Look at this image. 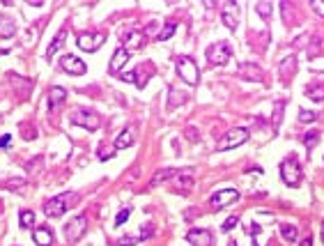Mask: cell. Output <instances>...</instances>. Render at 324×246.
<instances>
[{
	"instance_id": "ba28073f",
	"label": "cell",
	"mask_w": 324,
	"mask_h": 246,
	"mask_svg": "<svg viewBox=\"0 0 324 246\" xmlns=\"http://www.w3.org/2000/svg\"><path fill=\"white\" fill-rule=\"evenodd\" d=\"M235 200H239V191L237 189H219V191L211 196V207L214 209H223L228 205H233Z\"/></svg>"
},
{
	"instance_id": "d590c367",
	"label": "cell",
	"mask_w": 324,
	"mask_h": 246,
	"mask_svg": "<svg viewBox=\"0 0 324 246\" xmlns=\"http://www.w3.org/2000/svg\"><path fill=\"white\" fill-rule=\"evenodd\" d=\"M152 235H154V225H152V223H143V228H141V241L150 239Z\"/></svg>"
},
{
	"instance_id": "52a82bcc",
	"label": "cell",
	"mask_w": 324,
	"mask_h": 246,
	"mask_svg": "<svg viewBox=\"0 0 324 246\" xmlns=\"http://www.w3.org/2000/svg\"><path fill=\"white\" fill-rule=\"evenodd\" d=\"M85 232H87V216H85V214L74 216V219L65 225V237H67V241H71V244L81 239Z\"/></svg>"
},
{
	"instance_id": "ffe728a7",
	"label": "cell",
	"mask_w": 324,
	"mask_h": 246,
	"mask_svg": "<svg viewBox=\"0 0 324 246\" xmlns=\"http://www.w3.org/2000/svg\"><path fill=\"white\" fill-rule=\"evenodd\" d=\"M294 69H297V58H294V55H287V58H283L281 65H278V71H281V76L285 78V81L292 76V74H294Z\"/></svg>"
},
{
	"instance_id": "44dd1931",
	"label": "cell",
	"mask_w": 324,
	"mask_h": 246,
	"mask_svg": "<svg viewBox=\"0 0 324 246\" xmlns=\"http://www.w3.org/2000/svg\"><path fill=\"white\" fill-rule=\"evenodd\" d=\"M175 175H177V168H161V170H157L154 177L150 180V186H159L161 182H168L170 177H175Z\"/></svg>"
},
{
	"instance_id": "ee69618b",
	"label": "cell",
	"mask_w": 324,
	"mask_h": 246,
	"mask_svg": "<svg viewBox=\"0 0 324 246\" xmlns=\"http://www.w3.org/2000/svg\"><path fill=\"white\" fill-rule=\"evenodd\" d=\"M249 230H251V235H253V239H255V237H258V235H260V232H262V228H260L258 223H253V225H251Z\"/></svg>"
},
{
	"instance_id": "d6986e66",
	"label": "cell",
	"mask_w": 324,
	"mask_h": 246,
	"mask_svg": "<svg viewBox=\"0 0 324 246\" xmlns=\"http://www.w3.org/2000/svg\"><path fill=\"white\" fill-rule=\"evenodd\" d=\"M67 99V90L65 88H60V85H53V88L49 90V106H51V110H55L58 108L62 101Z\"/></svg>"
},
{
	"instance_id": "8992f818",
	"label": "cell",
	"mask_w": 324,
	"mask_h": 246,
	"mask_svg": "<svg viewBox=\"0 0 324 246\" xmlns=\"http://www.w3.org/2000/svg\"><path fill=\"white\" fill-rule=\"evenodd\" d=\"M251 132L249 129H244V127H235L230 132L223 134V138L219 141V150H233V148H239L244 143L249 141Z\"/></svg>"
},
{
	"instance_id": "ab89813d",
	"label": "cell",
	"mask_w": 324,
	"mask_h": 246,
	"mask_svg": "<svg viewBox=\"0 0 324 246\" xmlns=\"http://www.w3.org/2000/svg\"><path fill=\"white\" fill-rule=\"evenodd\" d=\"M310 7H313L315 14H319V17H324V0H315V3H310Z\"/></svg>"
},
{
	"instance_id": "2e32d148",
	"label": "cell",
	"mask_w": 324,
	"mask_h": 246,
	"mask_svg": "<svg viewBox=\"0 0 324 246\" xmlns=\"http://www.w3.org/2000/svg\"><path fill=\"white\" fill-rule=\"evenodd\" d=\"M33 239H35V244H37V246H51L55 241V237H53V230H51V228L39 225V228H35Z\"/></svg>"
},
{
	"instance_id": "3957f363",
	"label": "cell",
	"mask_w": 324,
	"mask_h": 246,
	"mask_svg": "<svg viewBox=\"0 0 324 246\" xmlns=\"http://www.w3.org/2000/svg\"><path fill=\"white\" fill-rule=\"evenodd\" d=\"M69 120H71V125L83 127L87 132H94V129H99V125H101L99 113H94V110H90V108H76L74 113L69 115Z\"/></svg>"
},
{
	"instance_id": "7dc6e473",
	"label": "cell",
	"mask_w": 324,
	"mask_h": 246,
	"mask_svg": "<svg viewBox=\"0 0 324 246\" xmlns=\"http://www.w3.org/2000/svg\"><path fill=\"white\" fill-rule=\"evenodd\" d=\"M30 5H33V7H42L44 0H30Z\"/></svg>"
},
{
	"instance_id": "7a4b0ae2",
	"label": "cell",
	"mask_w": 324,
	"mask_h": 246,
	"mask_svg": "<svg viewBox=\"0 0 324 246\" xmlns=\"http://www.w3.org/2000/svg\"><path fill=\"white\" fill-rule=\"evenodd\" d=\"M281 177L287 186H297L299 182L303 180V173H301V166H299V159L292 154V157L283 159L281 164Z\"/></svg>"
},
{
	"instance_id": "e575fe53",
	"label": "cell",
	"mask_w": 324,
	"mask_h": 246,
	"mask_svg": "<svg viewBox=\"0 0 324 246\" xmlns=\"http://www.w3.org/2000/svg\"><path fill=\"white\" fill-rule=\"evenodd\" d=\"M237 223H239V216H228L226 223L221 225V230H223V232H230L233 228H237Z\"/></svg>"
},
{
	"instance_id": "7c38bea8",
	"label": "cell",
	"mask_w": 324,
	"mask_h": 246,
	"mask_svg": "<svg viewBox=\"0 0 324 246\" xmlns=\"http://www.w3.org/2000/svg\"><path fill=\"white\" fill-rule=\"evenodd\" d=\"M221 21L228 30H237V23H239V5L237 3H226V5H223Z\"/></svg>"
},
{
	"instance_id": "30bf717a",
	"label": "cell",
	"mask_w": 324,
	"mask_h": 246,
	"mask_svg": "<svg viewBox=\"0 0 324 246\" xmlns=\"http://www.w3.org/2000/svg\"><path fill=\"white\" fill-rule=\"evenodd\" d=\"M60 67H62L67 74H71V76H83L87 71V65L81 58H76V55H62V58H60Z\"/></svg>"
},
{
	"instance_id": "7bdbcfd3",
	"label": "cell",
	"mask_w": 324,
	"mask_h": 246,
	"mask_svg": "<svg viewBox=\"0 0 324 246\" xmlns=\"http://www.w3.org/2000/svg\"><path fill=\"white\" fill-rule=\"evenodd\" d=\"M10 141H12V136H10V134H5V136L0 138V150H5L7 145H10Z\"/></svg>"
},
{
	"instance_id": "9c48e42d",
	"label": "cell",
	"mask_w": 324,
	"mask_h": 246,
	"mask_svg": "<svg viewBox=\"0 0 324 246\" xmlns=\"http://www.w3.org/2000/svg\"><path fill=\"white\" fill-rule=\"evenodd\" d=\"M103 42H106V37H103L101 33H81L78 35V39H76V44L81 46L83 51H97L103 46Z\"/></svg>"
},
{
	"instance_id": "f907efd6",
	"label": "cell",
	"mask_w": 324,
	"mask_h": 246,
	"mask_svg": "<svg viewBox=\"0 0 324 246\" xmlns=\"http://www.w3.org/2000/svg\"><path fill=\"white\" fill-rule=\"evenodd\" d=\"M251 246H260V244H258V241H255V239H253V244H251Z\"/></svg>"
},
{
	"instance_id": "8d00e7d4",
	"label": "cell",
	"mask_w": 324,
	"mask_h": 246,
	"mask_svg": "<svg viewBox=\"0 0 324 246\" xmlns=\"http://www.w3.org/2000/svg\"><path fill=\"white\" fill-rule=\"evenodd\" d=\"M184 136L189 138L191 143H198V141H200V136H198V129H195V127H186V129H184Z\"/></svg>"
},
{
	"instance_id": "681fc988",
	"label": "cell",
	"mask_w": 324,
	"mask_h": 246,
	"mask_svg": "<svg viewBox=\"0 0 324 246\" xmlns=\"http://www.w3.org/2000/svg\"><path fill=\"white\" fill-rule=\"evenodd\" d=\"M322 241H324V221H322Z\"/></svg>"
},
{
	"instance_id": "c3c4849f",
	"label": "cell",
	"mask_w": 324,
	"mask_h": 246,
	"mask_svg": "<svg viewBox=\"0 0 324 246\" xmlns=\"http://www.w3.org/2000/svg\"><path fill=\"white\" fill-rule=\"evenodd\" d=\"M228 246H239V244H237L235 239H230V241H228Z\"/></svg>"
},
{
	"instance_id": "603a6c76",
	"label": "cell",
	"mask_w": 324,
	"mask_h": 246,
	"mask_svg": "<svg viewBox=\"0 0 324 246\" xmlns=\"http://www.w3.org/2000/svg\"><path fill=\"white\" fill-rule=\"evenodd\" d=\"M17 35V23L12 19H0V37L3 39H10Z\"/></svg>"
},
{
	"instance_id": "1f68e13d",
	"label": "cell",
	"mask_w": 324,
	"mask_h": 246,
	"mask_svg": "<svg viewBox=\"0 0 324 246\" xmlns=\"http://www.w3.org/2000/svg\"><path fill=\"white\" fill-rule=\"evenodd\" d=\"M315 120H317V113H315V110H306V108L299 110V122L308 125V122H315Z\"/></svg>"
},
{
	"instance_id": "b9f144b4",
	"label": "cell",
	"mask_w": 324,
	"mask_h": 246,
	"mask_svg": "<svg viewBox=\"0 0 324 246\" xmlns=\"http://www.w3.org/2000/svg\"><path fill=\"white\" fill-rule=\"evenodd\" d=\"M120 78H122V81H129V83H136V71H125Z\"/></svg>"
},
{
	"instance_id": "f1b7e54d",
	"label": "cell",
	"mask_w": 324,
	"mask_h": 246,
	"mask_svg": "<svg viewBox=\"0 0 324 246\" xmlns=\"http://www.w3.org/2000/svg\"><path fill=\"white\" fill-rule=\"evenodd\" d=\"M3 186H5V189H10V191H23L26 180H21V177H17V180H5V182H3Z\"/></svg>"
},
{
	"instance_id": "6da1fadb",
	"label": "cell",
	"mask_w": 324,
	"mask_h": 246,
	"mask_svg": "<svg viewBox=\"0 0 324 246\" xmlns=\"http://www.w3.org/2000/svg\"><path fill=\"white\" fill-rule=\"evenodd\" d=\"M76 202H78V193L76 191H65V193L53 196V198H49V200L44 202V212H46V216H51V219H58V216H62L65 212H69Z\"/></svg>"
},
{
	"instance_id": "83f0119b",
	"label": "cell",
	"mask_w": 324,
	"mask_h": 246,
	"mask_svg": "<svg viewBox=\"0 0 324 246\" xmlns=\"http://www.w3.org/2000/svg\"><path fill=\"white\" fill-rule=\"evenodd\" d=\"M175 30H177V21H166V26H163L161 33H159V42H166V39H170Z\"/></svg>"
},
{
	"instance_id": "5bb4252c",
	"label": "cell",
	"mask_w": 324,
	"mask_h": 246,
	"mask_svg": "<svg viewBox=\"0 0 324 246\" xmlns=\"http://www.w3.org/2000/svg\"><path fill=\"white\" fill-rule=\"evenodd\" d=\"M143 42H145V35L141 33V30H125L122 33V49L129 53V51H138L143 46Z\"/></svg>"
},
{
	"instance_id": "f546056e",
	"label": "cell",
	"mask_w": 324,
	"mask_h": 246,
	"mask_svg": "<svg viewBox=\"0 0 324 246\" xmlns=\"http://www.w3.org/2000/svg\"><path fill=\"white\" fill-rule=\"evenodd\" d=\"M271 10H274V5H271V3H255V12H258L262 19H269L271 17Z\"/></svg>"
},
{
	"instance_id": "ac0fdd59",
	"label": "cell",
	"mask_w": 324,
	"mask_h": 246,
	"mask_svg": "<svg viewBox=\"0 0 324 246\" xmlns=\"http://www.w3.org/2000/svg\"><path fill=\"white\" fill-rule=\"evenodd\" d=\"M134 141H136L134 127H127L125 132H122L118 138H115V148H118V150H127L129 145H134Z\"/></svg>"
},
{
	"instance_id": "277c9868",
	"label": "cell",
	"mask_w": 324,
	"mask_h": 246,
	"mask_svg": "<svg viewBox=\"0 0 324 246\" xmlns=\"http://www.w3.org/2000/svg\"><path fill=\"white\" fill-rule=\"evenodd\" d=\"M205 55H207V60H209L211 65L223 67V65H228V60H230V58H233V49H230V44H228V42H216V44L207 46Z\"/></svg>"
},
{
	"instance_id": "8fae6325",
	"label": "cell",
	"mask_w": 324,
	"mask_h": 246,
	"mask_svg": "<svg viewBox=\"0 0 324 246\" xmlns=\"http://www.w3.org/2000/svg\"><path fill=\"white\" fill-rule=\"evenodd\" d=\"M237 76L244 78V81H265V71L260 69L255 62H242L237 67Z\"/></svg>"
},
{
	"instance_id": "7402d4cb",
	"label": "cell",
	"mask_w": 324,
	"mask_h": 246,
	"mask_svg": "<svg viewBox=\"0 0 324 246\" xmlns=\"http://www.w3.org/2000/svg\"><path fill=\"white\" fill-rule=\"evenodd\" d=\"M184 101H186V94H184V92H179L177 88L168 90V108H170V110L177 108V106H182Z\"/></svg>"
},
{
	"instance_id": "4fadbf2b",
	"label": "cell",
	"mask_w": 324,
	"mask_h": 246,
	"mask_svg": "<svg viewBox=\"0 0 324 246\" xmlns=\"http://www.w3.org/2000/svg\"><path fill=\"white\" fill-rule=\"evenodd\" d=\"M186 241H191V246H214V237L209 230L205 228H193L186 232Z\"/></svg>"
},
{
	"instance_id": "4dcf8cb0",
	"label": "cell",
	"mask_w": 324,
	"mask_h": 246,
	"mask_svg": "<svg viewBox=\"0 0 324 246\" xmlns=\"http://www.w3.org/2000/svg\"><path fill=\"white\" fill-rule=\"evenodd\" d=\"M283 108H285V101H276L274 104V117H271V120H274V129L281 125V120H283Z\"/></svg>"
},
{
	"instance_id": "836d02e7",
	"label": "cell",
	"mask_w": 324,
	"mask_h": 246,
	"mask_svg": "<svg viewBox=\"0 0 324 246\" xmlns=\"http://www.w3.org/2000/svg\"><path fill=\"white\" fill-rule=\"evenodd\" d=\"M42 164H44V159L42 157H35L33 161H28V164H26V170H28V173H39V170H42Z\"/></svg>"
},
{
	"instance_id": "484cf974",
	"label": "cell",
	"mask_w": 324,
	"mask_h": 246,
	"mask_svg": "<svg viewBox=\"0 0 324 246\" xmlns=\"http://www.w3.org/2000/svg\"><path fill=\"white\" fill-rule=\"evenodd\" d=\"M301 143L303 145H306V150H308V154H310V150L315 148V145H317L319 143V132H306L301 136Z\"/></svg>"
},
{
	"instance_id": "f35d334b",
	"label": "cell",
	"mask_w": 324,
	"mask_h": 246,
	"mask_svg": "<svg viewBox=\"0 0 324 246\" xmlns=\"http://www.w3.org/2000/svg\"><path fill=\"white\" fill-rule=\"evenodd\" d=\"M281 12H283V21L290 23L292 21V10H290V3H281Z\"/></svg>"
},
{
	"instance_id": "60d3db41",
	"label": "cell",
	"mask_w": 324,
	"mask_h": 246,
	"mask_svg": "<svg viewBox=\"0 0 324 246\" xmlns=\"http://www.w3.org/2000/svg\"><path fill=\"white\" fill-rule=\"evenodd\" d=\"M118 246H136V239L129 235H125V237H120L118 239Z\"/></svg>"
},
{
	"instance_id": "5b68a950",
	"label": "cell",
	"mask_w": 324,
	"mask_h": 246,
	"mask_svg": "<svg viewBox=\"0 0 324 246\" xmlns=\"http://www.w3.org/2000/svg\"><path fill=\"white\" fill-rule=\"evenodd\" d=\"M177 74L179 78H182L184 83H189V85H195L198 83V65H195L193 58H189V55H179L177 58Z\"/></svg>"
},
{
	"instance_id": "4316f807",
	"label": "cell",
	"mask_w": 324,
	"mask_h": 246,
	"mask_svg": "<svg viewBox=\"0 0 324 246\" xmlns=\"http://www.w3.org/2000/svg\"><path fill=\"white\" fill-rule=\"evenodd\" d=\"M19 223H21V228H33L35 225V212L21 209V214H19Z\"/></svg>"
},
{
	"instance_id": "bcb514c9",
	"label": "cell",
	"mask_w": 324,
	"mask_h": 246,
	"mask_svg": "<svg viewBox=\"0 0 324 246\" xmlns=\"http://www.w3.org/2000/svg\"><path fill=\"white\" fill-rule=\"evenodd\" d=\"M113 157V152H99V159H111Z\"/></svg>"
},
{
	"instance_id": "d4e9b609",
	"label": "cell",
	"mask_w": 324,
	"mask_h": 246,
	"mask_svg": "<svg viewBox=\"0 0 324 246\" xmlns=\"http://www.w3.org/2000/svg\"><path fill=\"white\" fill-rule=\"evenodd\" d=\"M281 235L285 241H297L299 230H297V225H292V223H281Z\"/></svg>"
},
{
	"instance_id": "74e56055",
	"label": "cell",
	"mask_w": 324,
	"mask_h": 246,
	"mask_svg": "<svg viewBox=\"0 0 324 246\" xmlns=\"http://www.w3.org/2000/svg\"><path fill=\"white\" fill-rule=\"evenodd\" d=\"M177 184L184 186V189H191V186H193V177H191V175H179L177 177Z\"/></svg>"
},
{
	"instance_id": "e0dca14e",
	"label": "cell",
	"mask_w": 324,
	"mask_h": 246,
	"mask_svg": "<svg viewBox=\"0 0 324 246\" xmlns=\"http://www.w3.org/2000/svg\"><path fill=\"white\" fill-rule=\"evenodd\" d=\"M67 33H69V30H67V28H62V30H60L58 35H55L53 42H51L49 49H46V58H53V53H58V51L62 49V46H65V42H67Z\"/></svg>"
},
{
	"instance_id": "cb8c5ba5",
	"label": "cell",
	"mask_w": 324,
	"mask_h": 246,
	"mask_svg": "<svg viewBox=\"0 0 324 246\" xmlns=\"http://www.w3.org/2000/svg\"><path fill=\"white\" fill-rule=\"evenodd\" d=\"M306 97L313 101H324V83H313L306 88Z\"/></svg>"
},
{
	"instance_id": "9a60e30c",
	"label": "cell",
	"mask_w": 324,
	"mask_h": 246,
	"mask_svg": "<svg viewBox=\"0 0 324 246\" xmlns=\"http://www.w3.org/2000/svg\"><path fill=\"white\" fill-rule=\"evenodd\" d=\"M127 60H129V53H127L122 46L115 49L113 58H111V62H108V71H111V74H120V69L127 65Z\"/></svg>"
},
{
	"instance_id": "d6a6232c",
	"label": "cell",
	"mask_w": 324,
	"mask_h": 246,
	"mask_svg": "<svg viewBox=\"0 0 324 246\" xmlns=\"http://www.w3.org/2000/svg\"><path fill=\"white\" fill-rule=\"evenodd\" d=\"M129 216H131V207H125V209H120L118 212V216H115V225H125L127 221H129Z\"/></svg>"
},
{
	"instance_id": "f6af8a7d",
	"label": "cell",
	"mask_w": 324,
	"mask_h": 246,
	"mask_svg": "<svg viewBox=\"0 0 324 246\" xmlns=\"http://www.w3.org/2000/svg\"><path fill=\"white\" fill-rule=\"evenodd\" d=\"M299 246H313V235H306L301 241H299Z\"/></svg>"
}]
</instances>
